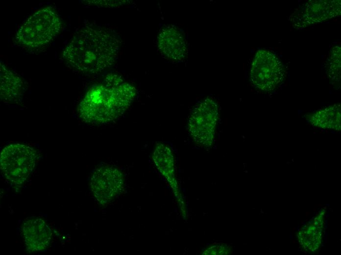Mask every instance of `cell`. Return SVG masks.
<instances>
[{"instance_id":"17","label":"cell","mask_w":341,"mask_h":255,"mask_svg":"<svg viewBox=\"0 0 341 255\" xmlns=\"http://www.w3.org/2000/svg\"><path fill=\"white\" fill-rule=\"evenodd\" d=\"M88 3L90 4H93L99 6H118L120 5V2H117L118 1H116L115 2H110V1L108 0H91L87 1Z\"/></svg>"},{"instance_id":"15","label":"cell","mask_w":341,"mask_h":255,"mask_svg":"<svg viewBox=\"0 0 341 255\" xmlns=\"http://www.w3.org/2000/svg\"><path fill=\"white\" fill-rule=\"evenodd\" d=\"M341 49L339 46L333 47L326 60V74L333 83L339 82L341 80Z\"/></svg>"},{"instance_id":"9","label":"cell","mask_w":341,"mask_h":255,"mask_svg":"<svg viewBox=\"0 0 341 255\" xmlns=\"http://www.w3.org/2000/svg\"><path fill=\"white\" fill-rule=\"evenodd\" d=\"M22 234L26 250L30 253L45 250L52 239L51 229L43 219L38 217L27 219L23 223Z\"/></svg>"},{"instance_id":"10","label":"cell","mask_w":341,"mask_h":255,"mask_svg":"<svg viewBox=\"0 0 341 255\" xmlns=\"http://www.w3.org/2000/svg\"><path fill=\"white\" fill-rule=\"evenodd\" d=\"M157 45L163 56L170 60L179 61L186 56V40L181 30L174 26H167L160 30Z\"/></svg>"},{"instance_id":"3","label":"cell","mask_w":341,"mask_h":255,"mask_svg":"<svg viewBox=\"0 0 341 255\" xmlns=\"http://www.w3.org/2000/svg\"><path fill=\"white\" fill-rule=\"evenodd\" d=\"M62 23L51 6L40 9L31 15L18 28L17 42L25 47L36 48L46 45L59 33Z\"/></svg>"},{"instance_id":"11","label":"cell","mask_w":341,"mask_h":255,"mask_svg":"<svg viewBox=\"0 0 341 255\" xmlns=\"http://www.w3.org/2000/svg\"><path fill=\"white\" fill-rule=\"evenodd\" d=\"M324 210L321 211L297 233V238L302 250L314 253L320 248L324 228Z\"/></svg>"},{"instance_id":"4","label":"cell","mask_w":341,"mask_h":255,"mask_svg":"<svg viewBox=\"0 0 341 255\" xmlns=\"http://www.w3.org/2000/svg\"><path fill=\"white\" fill-rule=\"evenodd\" d=\"M37 159V153L31 147L20 143L9 144L0 153L1 173L12 184L22 185L33 172Z\"/></svg>"},{"instance_id":"6","label":"cell","mask_w":341,"mask_h":255,"mask_svg":"<svg viewBox=\"0 0 341 255\" xmlns=\"http://www.w3.org/2000/svg\"><path fill=\"white\" fill-rule=\"evenodd\" d=\"M219 117L216 102L207 98L198 103L190 116L188 128L194 142L198 146L208 148L214 141Z\"/></svg>"},{"instance_id":"1","label":"cell","mask_w":341,"mask_h":255,"mask_svg":"<svg viewBox=\"0 0 341 255\" xmlns=\"http://www.w3.org/2000/svg\"><path fill=\"white\" fill-rule=\"evenodd\" d=\"M121 39L113 30L97 26L78 29L62 53L65 63L74 71L95 75L113 66L117 60Z\"/></svg>"},{"instance_id":"8","label":"cell","mask_w":341,"mask_h":255,"mask_svg":"<svg viewBox=\"0 0 341 255\" xmlns=\"http://www.w3.org/2000/svg\"><path fill=\"white\" fill-rule=\"evenodd\" d=\"M120 171L112 166H102L93 173L90 186L94 196L101 204L112 199L119 192L122 185Z\"/></svg>"},{"instance_id":"14","label":"cell","mask_w":341,"mask_h":255,"mask_svg":"<svg viewBox=\"0 0 341 255\" xmlns=\"http://www.w3.org/2000/svg\"><path fill=\"white\" fill-rule=\"evenodd\" d=\"M341 104H335L317 111L309 118L314 126L323 129L341 130Z\"/></svg>"},{"instance_id":"5","label":"cell","mask_w":341,"mask_h":255,"mask_svg":"<svg viewBox=\"0 0 341 255\" xmlns=\"http://www.w3.org/2000/svg\"><path fill=\"white\" fill-rule=\"evenodd\" d=\"M286 76L284 66L275 53L264 49L256 52L250 70V80L255 87L272 91L284 81Z\"/></svg>"},{"instance_id":"13","label":"cell","mask_w":341,"mask_h":255,"mask_svg":"<svg viewBox=\"0 0 341 255\" xmlns=\"http://www.w3.org/2000/svg\"><path fill=\"white\" fill-rule=\"evenodd\" d=\"M153 160L158 170L171 186L176 187L174 158L170 148L163 143L158 144L154 152Z\"/></svg>"},{"instance_id":"12","label":"cell","mask_w":341,"mask_h":255,"mask_svg":"<svg viewBox=\"0 0 341 255\" xmlns=\"http://www.w3.org/2000/svg\"><path fill=\"white\" fill-rule=\"evenodd\" d=\"M0 97L5 102L18 101L23 93L24 83L21 78L0 62Z\"/></svg>"},{"instance_id":"16","label":"cell","mask_w":341,"mask_h":255,"mask_svg":"<svg viewBox=\"0 0 341 255\" xmlns=\"http://www.w3.org/2000/svg\"><path fill=\"white\" fill-rule=\"evenodd\" d=\"M232 253L231 247L225 243H214L205 248L201 252L202 255H229Z\"/></svg>"},{"instance_id":"2","label":"cell","mask_w":341,"mask_h":255,"mask_svg":"<svg viewBox=\"0 0 341 255\" xmlns=\"http://www.w3.org/2000/svg\"><path fill=\"white\" fill-rule=\"evenodd\" d=\"M136 95L131 84L115 74L92 86L79 103L77 111L84 122L105 124L117 119L128 108Z\"/></svg>"},{"instance_id":"7","label":"cell","mask_w":341,"mask_h":255,"mask_svg":"<svg viewBox=\"0 0 341 255\" xmlns=\"http://www.w3.org/2000/svg\"><path fill=\"white\" fill-rule=\"evenodd\" d=\"M341 14V0H310L297 8L289 20L293 27L302 29L339 17Z\"/></svg>"}]
</instances>
